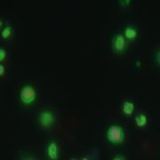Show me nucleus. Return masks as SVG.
<instances>
[{"mask_svg": "<svg viewBox=\"0 0 160 160\" xmlns=\"http://www.w3.org/2000/svg\"><path fill=\"white\" fill-rule=\"evenodd\" d=\"M106 136L110 143L121 144L125 141V132L120 126L112 125L108 128Z\"/></svg>", "mask_w": 160, "mask_h": 160, "instance_id": "1", "label": "nucleus"}, {"mask_svg": "<svg viewBox=\"0 0 160 160\" xmlns=\"http://www.w3.org/2000/svg\"><path fill=\"white\" fill-rule=\"evenodd\" d=\"M37 91L34 87L30 85H26L21 89L20 92V100L25 105H29L36 101Z\"/></svg>", "mask_w": 160, "mask_h": 160, "instance_id": "2", "label": "nucleus"}, {"mask_svg": "<svg viewBox=\"0 0 160 160\" xmlns=\"http://www.w3.org/2000/svg\"><path fill=\"white\" fill-rule=\"evenodd\" d=\"M38 121L41 126L45 128H49L53 126L55 122V116L51 110H42L38 115Z\"/></svg>", "mask_w": 160, "mask_h": 160, "instance_id": "3", "label": "nucleus"}, {"mask_svg": "<svg viewBox=\"0 0 160 160\" xmlns=\"http://www.w3.org/2000/svg\"><path fill=\"white\" fill-rule=\"evenodd\" d=\"M112 49L117 53H122L126 49V39L124 34L115 35L112 38Z\"/></svg>", "mask_w": 160, "mask_h": 160, "instance_id": "4", "label": "nucleus"}, {"mask_svg": "<svg viewBox=\"0 0 160 160\" xmlns=\"http://www.w3.org/2000/svg\"><path fill=\"white\" fill-rule=\"evenodd\" d=\"M46 154L50 160H58L59 158V147L57 142H51L46 148Z\"/></svg>", "mask_w": 160, "mask_h": 160, "instance_id": "5", "label": "nucleus"}, {"mask_svg": "<svg viewBox=\"0 0 160 160\" xmlns=\"http://www.w3.org/2000/svg\"><path fill=\"white\" fill-rule=\"evenodd\" d=\"M124 36L127 41H133L137 38L138 30L133 26H126L124 30Z\"/></svg>", "mask_w": 160, "mask_h": 160, "instance_id": "6", "label": "nucleus"}, {"mask_svg": "<svg viewBox=\"0 0 160 160\" xmlns=\"http://www.w3.org/2000/svg\"><path fill=\"white\" fill-rule=\"evenodd\" d=\"M135 109V106H134V103L131 102V101H125L123 102L122 105V112L123 114L126 115V116H131Z\"/></svg>", "mask_w": 160, "mask_h": 160, "instance_id": "7", "label": "nucleus"}, {"mask_svg": "<svg viewBox=\"0 0 160 160\" xmlns=\"http://www.w3.org/2000/svg\"><path fill=\"white\" fill-rule=\"evenodd\" d=\"M135 124H136V126L138 127H140V128H142V127H144V126L147 125V123H148V118H147V116L144 114V113H140V114H138L136 117H135Z\"/></svg>", "mask_w": 160, "mask_h": 160, "instance_id": "8", "label": "nucleus"}, {"mask_svg": "<svg viewBox=\"0 0 160 160\" xmlns=\"http://www.w3.org/2000/svg\"><path fill=\"white\" fill-rule=\"evenodd\" d=\"M12 34V29L11 26H6L4 29H1V37L4 39H8Z\"/></svg>", "mask_w": 160, "mask_h": 160, "instance_id": "9", "label": "nucleus"}, {"mask_svg": "<svg viewBox=\"0 0 160 160\" xmlns=\"http://www.w3.org/2000/svg\"><path fill=\"white\" fill-rule=\"evenodd\" d=\"M6 57V52L5 49L0 48V62H4Z\"/></svg>", "mask_w": 160, "mask_h": 160, "instance_id": "10", "label": "nucleus"}, {"mask_svg": "<svg viewBox=\"0 0 160 160\" xmlns=\"http://www.w3.org/2000/svg\"><path fill=\"white\" fill-rule=\"evenodd\" d=\"M119 3L121 4V6H128L129 5H130L131 1H130V0H126V1H124V0H121V1H119Z\"/></svg>", "mask_w": 160, "mask_h": 160, "instance_id": "11", "label": "nucleus"}, {"mask_svg": "<svg viewBox=\"0 0 160 160\" xmlns=\"http://www.w3.org/2000/svg\"><path fill=\"white\" fill-rule=\"evenodd\" d=\"M5 70H6L5 66H4L3 64H0V76H1V77L4 76V74H5Z\"/></svg>", "mask_w": 160, "mask_h": 160, "instance_id": "12", "label": "nucleus"}, {"mask_svg": "<svg viewBox=\"0 0 160 160\" xmlns=\"http://www.w3.org/2000/svg\"><path fill=\"white\" fill-rule=\"evenodd\" d=\"M112 160H126V158L123 157V156H120V155H117L116 157H114V158Z\"/></svg>", "mask_w": 160, "mask_h": 160, "instance_id": "13", "label": "nucleus"}, {"mask_svg": "<svg viewBox=\"0 0 160 160\" xmlns=\"http://www.w3.org/2000/svg\"><path fill=\"white\" fill-rule=\"evenodd\" d=\"M156 61H157V62L160 65V51L158 52L157 54H156Z\"/></svg>", "mask_w": 160, "mask_h": 160, "instance_id": "14", "label": "nucleus"}, {"mask_svg": "<svg viewBox=\"0 0 160 160\" xmlns=\"http://www.w3.org/2000/svg\"><path fill=\"white\" fill-rule=\"evenodd\" d=\"M81 160H89V159H88L87 158H82V159H81Z\"/></svg>", "mask_w": 160, "mask_h": 160, "instance_id": "15", "label": "nucleus"}, {"mask_svg": "<svg viewBox=\"0 0 160 160\" xmlns=\"http://www.w3.org/2000/svg\"><path fill=\"white\" fill-rule=\"evenodd\" d=\"M23 160H34V159H32V158H26V159H23Z\"/></svg>", "mask_w": 160, "mask_h": 160, "instance_id": "16", "label": "nucleus"}, {"mask_svg": "<svg viewBox=\"0 0 160 160\" xmlns=\"http://www.w3.org/2000/svg\"><path fill=\"white\" fill-rule=\"evenodd\" d=\"M70 160H78V159H76V158H72V159H70Z\"/></svg>", "mask_w": 160, "mask_h": 160, "instance_id": "17", "label": "nucleus"}]
</instances>
